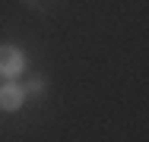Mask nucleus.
<instances>
[{
  "instance_id": "obj_1",
  "label": "nucleus",
  "mask_w": 149,
  "mask_h": 142,
  "mask_svg": "<svg viewBox=\"0 0 149 142\" xmlns=\"http://www.w3.org/2000/svg\"><path fill=\"white\" fill-rule=\"evenodd\" d=\"M26 70V57L13 44H0V79H13Z\"/></svg>"
},
{
  "instance_id": "obj_3",
  "label": "nucleus",
  "mask_w": 149,
  "mask_h": 142,
  "mask_svg": "<svg viewBox=\"0 0 149 142\" xmlns=\"http://www.w3.org/2000/svg\"><path fill=\"white\" fill-rule=\"evenodd\" d=\"M29 92H32V95L45 92V79H32V82H29Z\"/></svg>"
},
{
  "instance_id": "obj_2",
  "label": "nucleus",
  "mask_w": 149,
  "mask_h": 142,
  "mask_svg": "<svg viewBox=\"0 0 149 142\" xmlns=\"http://www.w3.org/2000/svg\"><path fill=\"white\" fill-rule=\"evenodd\" d=\"M22 101H26V88L19 82H13V79H6V82H0V111L13 114L22 108Z\"/></svg>"
}]
</instances>
